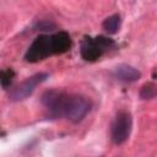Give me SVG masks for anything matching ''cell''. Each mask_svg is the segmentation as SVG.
Returning <instances> with one entry per match:
<instances>
[{
  "label": "cell",
  "mask_w": 157,
  "mask_h": 157,
  "mask_svg": "<svg viewBox=\"0 0 157 157\" xmlns=\"http://www.w3.org/2000/svg\"><path fill=\"white\" fill-rule=\"evenodd\" d=\"M48 77H49V74L48 72H37V74L27 77L20 85H17V86H15L13 88L10 90V92H9V99L11 102H21V101H25Z\"/></svg>",
  "instance_id": "5"
},
{
  "label": "cell",
  "mask_w": 157,
  "mask_h": 157,
  "mask_svg": "<svg viewBox=\"0 0 157 157\" xmlns=\"http://www.w3.org/2000/svg\"><path fill=\"white\" fill-rule=\"evenodd\" d=\"M72 40L67 32L59 31L52 34L37 36L25 53V61L34 64L49 56L63 54L71 48Z\"/></svg>",
  "instance_id": "2"
},
{
  "label": "cell",
  "mask_w": 157,
  "mask_h": 157,
  "mask_svg": "<svg viewBox=\"0 0 157 157\" xmlns=\"http://www.w3.org/2000/svg\"><path fill=\"white\" fill-rule=\"evenodd\" d=\"M120 25H121V17H120V15L119 13H114V15L108 16L103 21L102 27H103V29L108 34H115L119 31Z\"/></svg>",
  "instance_id": "7"
},
{
  "label": "cell",
  "mask_w": 157,
  "mask_h": 157,
  "mask_svg": "<svg viewBox=\"0 0 157 157\" xmlns=\"http://www.w3.org/2000/svg\"><path fill=\"white\" fill-rule=\"evenodd\" d=\"M113 76L114 78H117L118 81L120 82H124V83H132L135 81H137L140 77H141V72L129 65V64H119L117 65L114 69H113Z\"/></svg>",
  "instance_id": "6"
},
{
  "label": "cell",
  "mask_w": 157,
  "mask_h": 157,
  "mask_svg": "<svg viewBox=\"0 0 157 157\" xmlns=\"http://www.w3.org/2000/svg\"><path fill=\"white\" fill-rule=\"evenodd\" d=\"M15 78V71L10 67V69H5L1 71V86L4 90H7L11 85H12V81Z\"/></svg>",
  "instance_id": "9"
},
{
  "label": "cell",
  "mask_w": 157,
  "mask_h": 157,
  "mask_svg": "<svg viewBox=\"0 0 157 157\" xmlns=\"http://www.w3.org/2000/svg\"><path fill=\"white\" fill-rule=\"evenodd\" d=\"M139 96L141 99L147 101V99H152L155 97H157V83L155 82H146L141 86Z\"/></svg>",
  "instance_id": "8"
},
{
  "label": "cell",
  "mask_w": 157,
  "mask_h": 157,
  "mask_svg": "<svg viewBox=\"0 0 157 157\" xmlns=\"http://www.w3.org/2000/svg\"><path fill=\"white\" fill-rule=\"evenodd\" d=\"M40 103L50 119L64 118L74 124L82 121L92 108V102L87 97L55 88L45 91Z\"/></svg>",
  "instance_id": "1"
},
{
  "label": "cell",
  "mask_w": 157,
  "mask_h": 157,
  "mask_svg": "<svg viewBox=\"0 0 157 157\" xmlns=\"http://www.w3.org/2000/svg\"><path fill=\"white\" fill-rule=\"evenodd\" d=\"M132 128V117L130 112L121 109L119 110L112 123L110 126V137L114 145H121L124 144L131 132Z\"/></svg>",
  "instance_id": "4"
},
{
  "label": "cell",
  "mask_w": 157,
  "mask_h": 157,
  "mask_svg": "<svg viewBox=\"0 0 157 157\" xmlns=\"http://www.w3.org/2000/svg\"><path fill=\"white\" fill-rule=\"evenodd\" d=\"M113 48H115V42L105 36L85 37L81 42L80 54L86 61H96Z\"/></svg>",
  "instance_id": "3"
}]
</instances>
